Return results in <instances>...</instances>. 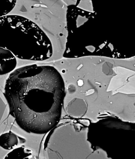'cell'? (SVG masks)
Here are the masks:
<instances>
[{
  "label": "cell",
  "instance_id": "cell-1",
  "mask_svg": "<svg viewBox=\"0 0 135 159\" xmlns=\"http://www.w3.org/2000/svg\"><path fill=\"white\" fill-rule=\"evenodd\" d=\"M4 94L10 114L27 133L46 134L59 123L65 84L53 66L32 64L15 69L6 81Z\"/></svg>",
  "mask_w": 135,
  "mask_h": 159
},
{
  "label": "cell",
  "instance_id": "cell-2",
  "mask_svg": "<svg viewBox=\"0 0 135 159\" xmlns=\"http://www.w3.org/2000/svg\"><path fill=\"white\" fill-rule=\"evenodd\" d=\"M0 48L16 58L43 61L52 57L53 47L45 32L23 16L8 15L0 17Z\"/></svg>",
  "mask_w": 135,
  "mask_h": 159
},
{
  "label": "cell",
  "instance_id": "cell-3",
  "mask_svg": "<svg viewBox=\"0 0 135 159\" xmlns=\"http://www.w3.org/2000/svg\"><path fill=\"white\" fill-rule=\"evenodd\" d=\"M96 12L77 6L68 7L67 12L68 35L63 54L66 58L89 56L125 59L129 57L94 32L97 25Z\"/></svg>",
  "mask_w": 135,
  "mask_h": 159
},
{
  "label": "cell",
  "instance_id": "cell-4",
  "mask_svg": "<svg viewBox=\"0 0 135 159\" xmlns=\"http://www.w3.org/2000/svg\"><path fill=\"white\" fill-rule=\"evenodd\" d=\"M17 65L16 58L9 51L0 48V76L11 73Z\"/></svg>",
  "mask_w": 135,
  "mask_h": 159
},
{
  "label": "cell",
  "instance_id": "cell-5",
  "mask_svg": "<svg viewBox=\"0 0 135 159\" xmlns=\"http://www.w3.org/2000/svg\"><path fill=\"white\" fill-rule=\"evenodd\" d=\"M25 142V139L11 131L0 136V147L5 150H12Z\"/></svg>",
  "mask_w": 135,
  "mask_h": 159
},
{
  "label": "cell",
  "instance_id": "cell-6",
  "mask_svg": "<svg viewBox=\"0 0 135 159\" xmlns=\"http://www.w3.org/2000/svg\"><path fill=\"white\" fill-rule=\"evenodd\" d=\"M32 157V152L25 147L15 148L7 155L5 159H29Z\"/></svg>",
  "mask_w": 135,
  "mask_h": 159
},
{
  "label": "cell",
  "instance_id": "cell-7",
  "mask_svg": "<svg viewBox=\"0 0 135 159\" xmlns=\"http://www.w3.org/2000/svg\"><path fill=\"white\" fill-rule=\"evenodd\" d=\"M6 107V105L3 101L2 98L0 96V123L3 116L4 113H5Z\"/></svg>",
  "mask_w": 135,
  "mask_h": 159
}]
</instances>
